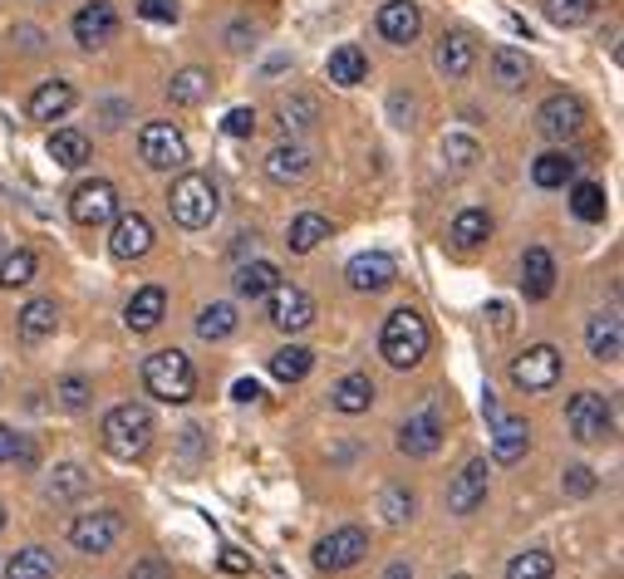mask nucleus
Returning a JSON list of instances; mask_svg holds the SVG:
<instances>
[{
	"label": "nucleus",
	"instance_id": "57",
	"mask_svg": "<svg viewBox=\"0 0 624 579\" xmlns=\"http://www.w3.org/2000/svg\"><path fill=\"white\" fill-rule=\"evenodd\" d=\"M0 530H6V506H0Z\"/></svg>",
	"mask_w": 624,
	"mask_h": 579
},
{
	"label": "nucleus",
	"instance_id": "19",
	"mask_svg": "<svg viewBox=\"0 0 624 579\" xmlns=\"http://www.w3.org/2000/svg\"><path fill=\"white\" fill-rule=\"evenodd\" d=\"M526 447H531V427H526V417H507V413H497V417H492V462L512 467V462L526 457Z\"/></svg>",
	"mask_w": 624,
	"mask_h": 579
},
{
	"label": "nucleus",
	"instance_id": "46",
	"mask_svg": "<svg viewBox=\"0 0 624 579\" xmlns=\"http://www.w3.org/2000/svg\"><path fill=\"white\" fill-rule=\"evenodd\" d=\"M478 157H482V147H478V138H468V133H448V138H442V163H448L452 173H468Z\"/></svg>",
	"mask_w": 624,
	"mask_h": 579
},
{
	"label": "nucleus",
	"instance_id": "2",
	"mask_svg": "<svg viewBox=\"0 0 624 579\" xmlns=\"http://www.w3.org/2000/svg\"><path fill=\"white\" fill-rule=\"evenodd\" d=\"M222 211V192L217 182L207 173H183L167 187V217H173L183 231H202V226H212Z\"/></svg>",
	"mask_w": 624,
	"mask_h": 579
},
{
	"label": "nucleus",
	"instance_id": "14",
	"mask_svg": "<svg viewBox=\"0 0 624 579\" xmlns=\"http://www.w3.org/2000/svg\"><path fill=\"white\" fill-rule=\"evenodd\" d=\"M70 30L84 50H104V44L119 35V10H113V0H89V6L74 10Z\"/></svg>",
	"mask_w": 624,
	"mask_h": 579
},
{
	"label": "nucleus",
	"instance_id": "11",
	"mask_svg": "<svg viewBox=\"0 0 624 579\" xmlns=\"http://www.w3.org/2000/svg\"><path fill=\"white\" fill-rule=\"evenodd\" d=\"M70 217L79 226H109L119 217V187L109 177H94V182H79L74 197H70Z\"/></svg>",
	"mask_w": 624,
	"mask_h": 579
},
{
	"label": "nucleus",
	"instance_id": "22",
	"mask_svg": "<svg viewBox=\"0 0 624 579\" xmlns=\"http://www.w3.org/2000/svg\"><path fill=\"white\" fill-rule=\"evenodd\" d=\"M551 290H555V256L546 246H526V256H521V294L546 300Z\"/></svg>",
	"mask_w": 624,
	"mask_h": 579
},
{
	"label": "nucleus",
	"instance_id": "7",
	"mask_svg": "<svg viewBox=\"0 0 624 579\" xmlns=\"http://www.w3.org/2000/svg\"><path fill=\"white\" fill-rule=\"evenodd\" d=\"M565 373V359L555 344H531L526 354L512 359V383L521 393H551Z\"/></svg>",
	"mask_w": 624,
	"mask_h": 579
},
{
	"label": "nucleus",
	"instance_id": "25",
	"mask_svg": "<svg viewBox=\"0 0 624 579\" xmlns=\"http://www.w3.org/2000/svg\"><path fill=\"white\" fill-rule=\"evenodd\" d=\"M330 403H335V413H345V417L369 413L374 407V379L369 373H345V379L330 389Z\"/></svg>",
	"mask_w": 624,
	"mask_h": 579
},
{
	"label": "nucleus",
	"instance_id": "59",
	"mask_svg": "<svg viewBox=\"0 0 624 579\" xmlns=\"http://www.w3.org/2000/svg\"><path fill=\"white\" fill-rule=\"evenodd\" d=\"M0 256H6V241H0Z\"/></svg>",
	"mask_w": 624,
	"mask_h": 579
},
{
	"label": "nucleus",
	"instance_id": "33",
	"mask_svg": "<svg viewBox=\"0 0 624 579\" xmlns=\"http://www.w3.org/2000/svg\"><path fill=\"white\" fill-rule=\"evenodd\" d=\"M54 329H60V304L54 300H30L25 310H20V339H25V344H40Z\"/></svg>",
	"mask_w": 624,
	"mask_h": 579
},
{
	"label": "nucleus",
	"instance_id": "29",
	"mask_svg": "<svg viewBox=\"0 0 624 579\" xmlns=\"http://www.w3.org/2000/svg\"><path fill=\"white\" fill-rule=\"evenodd\" d=\"M531 79V60L512 44H502V50H492V84L502 89V94H516V89H526Z\"/></svg>",
	"mask_w": 624,
	"mask_h": 579
},
{
	"label": "nucleus",
	"instance_id": "49",
	"mask_svg": "<svg viewBox=\"0 0 624 579\" xmlns=\"http://www.w3.org/2000/svg\"><path fill=\"white\" fill-rule=\"evenodd\" d=\"M260 128V118H256V108H232V113H226V118H222V133H226V138H252V133Z\"/></svg>",
	"mask_w": 624,
	"mask_h": 579
},
{
	"label": "nucleus",
	"instance_id": "42",
	"mask_svg": "<svg viewBox=\"0 0 624 579\" xmlns=\"http://www.w3.org/2000/svg\"><path fill=\"white\" fill-rule=\"evenodd\" d=\"M571 211H575V221H605V211H610L605 187L600 182H571Z\"/></svg>",
	"mask_w": 624,
	"mask_h": 579
},
{
	"label": "nucleus",
	"instance_id": "26",
	"mask_svg": "<svg viewBox=\"0 0 624 579\" xmlns=\"http://www.w3.org/2000/svg\"><path fill=\"white\" fill-rule=\"evenodd\" d=\"M325 74H330V84L339 89H355L369 79V54L359 50V44H339V50H330V60H325Z\"/></svg>",
	"mask_w": 624,
	"mask_h": 579
},
{
	"label": "nucleus",
	"instance_id": "16",
	"mask_svg": "<svg viewBox=\"0 0 624 579\" xmlns=\"http://www.w3.org/2000/svg\"><path fill=\"white\" fill-rule=\"evenodd\" d=\"M393 276H399V266H393V256H383V251H359V256L345 266L349 290H359V294H379V290H389V286H393Z\"/></svg>",
	"mask_w": 624,
	"mask_h": 579
},
{
	"label": "nucleus",
	"instance_id": "36",
	"mask_svg": "<svg viewBox=\"0 0 624 579\" xmlns=\"http://www.w3.org/2000/svg\"><path fill=\"white\" fill-rule=\"evenodd\" d=\"M236 324H242V314H236V304H232V300H212V304H202V314H197V339H207V344H217V339L236 334Z\"/></svg>",
	"mask_w": 624,
	"mask_h": 579
},
{
	"label": "nucleus",
	"instance_id": "18",
	"mask_svg": "<svg viewBox=\"0 0 624 579\" xmlns=\"http://www.w3.org/2000/svg\"><path fill=\"white\" fill-rule=\"evenodd\" d=\"M585 349L595 363H620L624 354V324H620V310H600L595 320L585 324Z\"/></svg>",
	"mask_w": 624,
	"mask_h": 579
},
{
	"label": "nucleus",
	"instance_id": "40",
	"mask_svg": "<svg viewBox=\"0 0 624 579\" xmlns=\"http://www.w3.org/2000/svg\"><path fill=\"white\" fill-rule=\"evenodd\" d=\"M44 492H50V502H79L89 492V472L79 462H60L50 472V482H44Z\"/></svg>",
	"mask_w": 624,
	"mask_h": 579
},
{
	"label": "nucleus",
	"instance_id": "56",
	"mask_svg": "<svg viewBox=\"0 0 624 579\" xmlns=\"http://www.w3.org/2000/svg\"><path fill=\"white\" fill-rule=\"evenodd\" d=\"M226 44H232V50H246V44H252V40H246V25H232V40H226Z\"/></svg>",
	"mask_w": 624,
	"mask_h": 579
},
{
	"label": "nucleus",
	"instance_id": "5",
	"mask_svg": "<svg viewBox=\"0 0 624 579\" xmlns=\"http://www.w3.org/2000/svg\"><path fill=\"white\" fill-rule=\"evenodd\" d=\"M139 157H143V167H153V173H177V167H187L192 153H187L183 128H177V123H167V118H157V123H143Z\"/></svg>",
	"mask_w": 624,
	"mask_h": 579
},
{
	"label": "nucleus",
	"instance_id": "20",
	"mask_svg": "<svg viewBox=\"0 0 624 579\" xmlns=\"http://www.w3.org/2000/svg\"><path fill=\"white\" fill-rule=\"evenodd\" d=\"M74 99H79V94H74L70 79H44L35 94L25 99V113H30L35 123H54V118H64V113L74 108Z\"/></svg>",
	"mask_w": 624,
	"mask_h": 579
},
{
	"label": "nucleus",
	"instance_id": "45",
	"mask_svg": "<svg viewBox=\"0 0 624 579\" xmlns=\"http://www.w3.org/2000/svg\"><path fill=\"white\" fill-rule=\"evenodd\" d=\"M555 575V555L551 550H521L507 565V579H551Z\"/></svg>",
	"mask_w": 624,
	"mask_h": 579
},
{
	"label": "nucleus",
	"instance_id": "54",
	"mask_svg": "<svg viewBox=\"0 0 624 579\" xmlns=\"http://www.w3.org/2000/svg\"><path fill=\"white\" fill-rule=\"evenodd\" d=\"M232 399H236V403H260V383H256V379H242V383L232 389Z\"/></svg>",
	"mask_w": 624,
	"mask_h": 579
},
{
	"label": "nucleus",
	"instance_id": "12",
	"mask_svg": "<svg viewBox=\"0 0 624 579\" xmlns=\"http://www.w3.org/2000/svg\"><path fill=\"white\" fill-rule=\"evenodd\" d=\"M585 128V104L575 94H551L546 104L536 108V133L551 143H565Z\"/></svg>",
	"mask_w": 624,
	"mask_h": 579
},
{
	"label": "nucleus",
	"instance_id": "8",
	"mask_svg": "<svg viewBox=\"0 0 624 579\" xmlns=\"http://www.w3.org/2000/svg\"><path fill=\"white\" fill-rule=\"evenodd\" d=\"M123 536V516L119 510H79V516L70 520V545L79 555H109L113 545H119Z\"/></svg>",
	"mask_w": 624,
	"mask_h": 579
},
{
	"label": "nucleus",
	"instance_id": "34",
	"mask_svg": "<svg viewBox=\"0 0 624 579\" xmlns=\"http://www.w3.org/2000/svg\"><path fill=\"white\" fill-rule=\"evenodd\" d=\"M207 94H212V74L197 70V64H192V70H177L173 79H167V99H173L177 108H197Z\"/></svg>",
	"mask_w": 624,
	"mask_h": 579
},
{
	"label": "nucleus",
	"instance_id": "31",
	"mask_svg": "<svg viewBox=\"0 0 624 579\" xmlns=\"http://www.w3.org/2000/svg\"><path fill=\"white\" fill-rule=\"evenodd\" d=\"M276 286H280V270L270 266V260H246V266H236V294H242V300H266Z\"/></svg>",
	"mask_w": 624,
	"mask_h": 579
},
{
	"label": "nucleus",
	"instance_id": "47",
	"mask_svg": "<svg viewBox=\"0 0 624 579\" xmlns=\"http://www.w3.org/2000/svg\"><path fill=\"white\" fill-rule=\"evenodd\" d=\"M379 510H383V526H408L413 520V492L408 486H383Z\"/></svg>",
	"mask_w": 624,
	"mask_h": 579
},
{
	"label": "nucleus",
	"instance_id": "15",
	"mask_svg": "<svg viewBox=\"0 0 624 579\" xmlns=\"http://www.w3.org/2000/svg\"><path fill=\"white\" fill-rule=\"evenodd\" d=\"M487 462L482 457H472V462H462V472L448 482V510L452 516H472L482 502H487Z\"/></svg>",
	"mask_w": 624,
	"mask_h": 579
},
{
	"label": "nucleus",
	"instance_id": "1",
	"mask_svg": "<svg viewBox=\"0 0 624 579\" xmlns=\"http://www.w3.org/2000/svg\"><path fill=\"white\" fill-rule=\"evenodd\" d=\"M428 320L413 310V304H399V310L383 320V334H379V354H383V363L389 369H399V373H408V369H418L423 363V354H428Z\"/></svg>",
	"mask_w": 624,
	"mask_h": 579
},
{
	"label": "nucleus",
	"instance_id": "58",
	"mask_svg": "<svg viewBox=\"0 0 624 579\" xmlns=\"http://www.w3.org/2000/svg\"><path fill=\"white\" fill-rule=\"evenodd\" d=\"M448 579H472V575H448Z\"/></svg>",
	"mask_w": 624,
	"mask_h": 579
},
{
	"label": "nucleus",
	"instance_id": "51",
	"mask_svg": "<svg viewBox=\"0 0 624 579\" xmlns=\"http://www.w3.org/2000/svg\"><path fill=\"white\" fill-rule=\"evenodd\" d=\"M561 486H565V496H590V492H595V486H600V476L590 472V467H565Z\"/></svg>",
	"mask_w": 624,
	"mask_h": 579
},
{
	"label": "nucleus",
	"instance_id": "48",
	"mask_svg": "<svg viewBox=\"0 0 624 579\" xmlns=\"http://www.w3.org/2000/svg\"><path fill=\"white\" fill-rule=\"evenodd\" d=\"M30 457H35V447H30L16 427L0 423V467H10V462H30Z\"/></svg>",
	"mask_w": 624,
	"mask_h": 579
},
{
	"label": "nucleus",
	"instance_id": "6",
	"mask_svg": "<svg viewBox=\"0 0 624 579\" xmlns=\"http://www.w3.org/2000/svg\"><path fill=\"white\" fill-rule=\"evenodd\" d=\"M565 427H571V437L585 442V447L590 442H605L610 433H615V407L600 399L595 389H585L565 403Z\"/></svg>",
	"mask_w": 624,
	"mask_h": 579
},
{
	"label": "nucleus",
	"instance_id": "41",
	"mask_svg": "<svg viewBox=\"0 0 624 579\" xmlns=\"http://www.w3.org/2000/svg\"><path fill=\"white\" fill-rule=\"evenodd\" d=\"M89 153H94V147H89V138L79 128H54L50 133V157L60 167H84Z\"/></svg>",
	"mask_w": 624,
	"mask_h": 579
},
{
	"label": "nucleus",
	"instance_id": "32",
	"mask_svg": "<svg viewBox=\"0 0 624 579\" xmlns=\"http://www.w3.org/2000/svg\"><path fill=\"white\" fill-rule=\"evenodd\" d=\"M325 236H330V217H320V211H300V217L290 221V231H286V246H290V256H310Z\"/></svg>",
	"mask_w": 624,
	"mask_h": 579
},
{
	"label": "nucleus",
	"instance_id": "4",
	"mask_svg": "<svg viewBox=\"0 0 624 579\" xmlns=\"http://www.w3.org/2000/svg\"><path fill=\"white\" fill-rule=\"evenodd\" d=\"M143 389L157 403H187L197 393V369H192L183 349H157V354L143 359Z\"/></svg>",
	"mask_w": 624,
	"mask_h": 579
},
{
	"label": "nucleus",
	"instance_id": "37",
	"mask_svg": "<svg viewBox=\"0 0 624 579\" xmlns=\"http://www.w3.org/2000/svg\"><path fill=\"white\" fill-rule=\"evenodd\" d=\"M310 369H315V354L305 344H286L270 354V379L276 383H300V379H310Z\"/></svg>",
	"mask_w": 624,
	"mask_h": 579
},
{
	"label": "nucleus",
	"instance_id": "24",
	"mask_svg": "<svg viewBox=\"0 0 624 579\" xmlns=\"http://www.w3.org/2000/svg\"><path fill=\"white\" fill-rule=\"evenodd\" d=\"M472 64H478V44H472L468 35H442L438 50H433V70L442 79H468Z\"/></svg>",
	"mask_w": 624,
	"mask_h": 579
},
{
	"label": "nucleus",
	"instance_id": "52",
	"mask_svg": "<svg viewBox=\"0 0 624 579\" xmlns=\"http://www.w3.org/2000/svg\"><path fill=\"white\" fill-rule=\"evenodd\" d=\"M129 579H173V565L157 560V555H143V560H133Z\"/></svg>",
	"mask_w": 624,
	"mask_h": 579
},
{
	"label": "nucleus",
	"instance_id": "55",
	"mask_svg": "<svg viewBox=\"0 0 624 579\" xmlns=\"http://www.w3.org/2000/svg\"><path fill=\"white\" fill-rule=\"evenodd\" d=\"M383 579H413V565H403V560H393L389 570H383Z\"/></svg>",
	"mask_w": 624,
	"mask_h": 579
},
{
	"label": "nucleus",
	"instance_id": "28",
	"mask_svg": "<svg viewBox=\"0 0 624 579\" xmlns=\"http://www.w3.org/2000/svg\"><path fill=\"white\" fill-rule=\"evenodd\" d=\"M531 182H536L541 192H561L575 182V157L561 153V147H551V153H541L536 163H531Z\"/></svg>",
	"mask_w": 624,
	"mask_h": 579
},
{
	"label": "nucleus",
	"instance_id": "17",
	"mask_svg": "<svg viewBox=\"0 0 624 579\" xmlns=\"http://www.w3.org/2000/svg\"><path fill=\"white\" fill-rule=\"evenodd\" d=\"M374 30H379V40H389L393 50H403V44H413L418 30H423V10H418L413 0H389V6L379 10V20H374Z\"/></svg>",
	"mask_w": 624,
	"mask_h": 579
},
{
	"label": "nucleus",
	"instance_id": "39",
	"mask_svg": "<svg viewBox=\"0 0 624 579\" xmlns=\"http://www.w3.org/2000/svg\"><path fill=\"white\" fill-rule=\"evenodd\" d=\"M315 123H320V104H315L310 94H290L286 104H280V128H286V138H300Z\"/></svg>",
	"mask_w": 624,
	"mask_h": 579
},
{
	"label": "nucleus",
	"instance_id": "23",
	"mask_svg": "<svg viewBox=\"0 0 624 579\" xmlns=\"http://www.w3.org/2000/svg\"><path fill=\"white\" fill-rule=\"evenodd\" d=\"M163 314H167V290L163 286H143L129 300V310H123V324H129L133 334H153V329L163 324Z\"/></svg>",
	"mask_w": 624,
	"mask_h": 579
},
{
	"label": "nucleus",
	"instance_id": "3",
	"mask_svg": "<svg viewBox=\"0 0 624 579\" xmlns=\"http://www.w3.org/2000/svg\"><path fill=\"white\" fill-rule=\"evenodd\" d=\"M104 452L109 457H119V462H133V457H143L147 452V442H153V413H147L143 403H119V407H109L104 413Z\"/></svg>",
	"mask_w": 624,
	"mask_h": 579
},
{
	"label": "nucleus",
	"instance_id": "27",
	"mask_svg": "<svg viewBox=\"0 0 624 579\" xmlns=\"http://www.w3.org/2000/svg\"><path fill=\"white\" fill-rule=\"evenodd\" d=\"M310 173V153H305L300 143H280L266 153V177L280 182V187H290V182H300Z\"/></svg>",
	"mask_w": 624,
	"mask_h": 579
},
{
	"label": "nucleus",
	"instance_id": "10",
	"mask_svg": "<svg viewBox=\"0 0 624 579\" xmlns=\"http://www.w3.org/2000/svg\"><path fill=\"white\" fill-rule=\"evenodd\" d=\"M266 320L276 324L280 334H300V329H310V324H315V300H310V290L286 286V280H280V286L266 294Z\"/></svg>",
	"mask_w": 624,
	"mask_h": 579
},
{
	"label": "nucleus",
	"instance_id": "13",
	"mask_svg": "<svg viewBox=\"0 0 624 579\" xmlns=\"http://www.w3.org/2000/svg\"><path fill=\"white\" fill-rule=\"evenodd\" d=\"M113 236H109V256L113 260H143L147 251H153V221L143 217V211H119V217L109 221Z\"/></svg>",
	"mask_w": 624,
	"mask_h": 579
},
{
	"label": "nucleus",
	"instance_id": "53",
	"mask_svg": "<svg viewBox=\"0 0 624 579\" xmlns=\"http://www.w3.org/2000/svg\"><path fill=\"white\" fill-rule=\"evenodd\" d=\"M217 565H222L226 575H252V560H246L242 550H222V560H217Z\"/></svg>",
	"mask_w": 624,
	"mask_h": 579
},
{
	"label": "nucleus",
	"instance_id": "30",
	"mask_svg": "<svg viewBox=\"0 0 624 579\" xmlns=\"http://www.w3.org/2000/svg\"><path fill=\"white\" fill-rule=\"evenodd\" d=\"M448 236H452V246H458V251H478V246L492 241V217H487L482 207H468V211H458V217H452Z\"/></svg>",
	"mask_w": 624,
	"mask_h": 579
},
{
	"label": "nucleus",
	"instance_id": "35",
	"mask_svg": "<svg viewBox=\"0 0 624 579\" xmlns=\"http://www.w3.org/2000/svg\"><path fill=\"white\" fill-rule=\"evenodd\" d=\"M35 276H40V256L30 246H16V251L0 256V290H25Z\"/></svg>",
	"mask_w": 624,
	"mask_h": 579
},
{
	"label": "nucleus",
	"instance_id": "21",
	"mask_svg": "<svg viewBox=\"0 0 624 579\" xmlns=\"http://www.w3.org/2000/svg\"><path fill=\"white\" fill-rule=\"evenodd\" d=\"M442 447V417L438 413H413L399 427V452L403 457H433Z\"/></svg>",
	"mask_w": 624,
	"mask_h": 579
},
{
	"label": "nucleus",
	"instance_id": "50",
	"mask_svg": "<svg viewBox=\"0 0 624 579\" xmlns=\"http://www.w3.org/2000/svg\"><path fill=\"white\" fill-rule=\"evenodd\" d=\"M139 15L143 20H153V25H177V0H139Z\"/></svg>",
	"mask_w": 624,
	"mask_h": 579
},
{
	"label": "nucleus",
	"instance_id": "44",
	"mask_svg": "<svg viewBox=\"0 0 624 579\" xmlns=\"http://www.w3.org/2000/svg\"><path fill=\"white\" fill-rule=\"evenodd\" d=\"M54 399H60L64 413H84V407L94 403V383H89L84 373H64V379L54 383Z\"/></svg>",
	"mask_w": 624,
	"mask_h": 579
},
{
	"label": "nucleus",
	"instance_id": "43",
	"mask_svg": "<svg viewBox=\"0 0 624 579\" xmlns=\"http://www.w3.org/2000/svg\"><path fill=\"white\" fill-rule=\"evenodd\" d=\"M541 10H546L551 25L575 30V25H585V20L595 15V0H541Z\"/></svg>",
	"mask_w": 624,
	"mask_h": 579
},
{
	"label": "nucleus",
	"instance_id": "9",
	"mask_svg": "<svg viewBox=\"0 0 624 579\" xmlns=\"http://www.w3.org/2000/svg\"><path fill=\"white\" fill-rule=\"evenodd\" d=\"M365 555H369V536H365V530H359V526H339V530H330V536L315 545V570L345 575V570H355Z\"/></svg>",
	"mask_w": 624,
	"mask_h": 579
},
{
	"label": "nucleus",
	"instance_id": "38",
	"mask_svg": "<svg viewBox=\"0 0 624 579\" xmlns=\"http://www.w3.org/2000/svg\"><path fill=\"white\" fill-rule=\"evenodd\" d=\"M6 579H54V555L44 545H25V550L10 555Z\"/></svg>",
	"mask_w": 624,
	"mask_h": 579
}]
</instances>
